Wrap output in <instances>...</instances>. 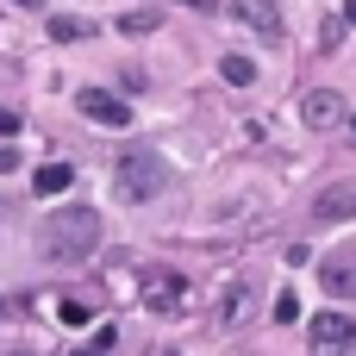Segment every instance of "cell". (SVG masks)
<instances>
[{
	"label": "cell",
	"instance_id": "277c9868",
	"mask_svg": "<svg viewBox=\"0 0 356 356\" xmlns=\"http://www.w3.org/2000/svg\"><path fill=\"white\" fill-rule=\"evenodd\" d=\"M250 313H257V282H225V288H219V307H213L219 332H244Z\"/></svg>",
	"mask_w": 356,
	"mask_h": 356
},
{
	"label": "cell",
	"instance_id": "ffe728a7",
	"mask_svg": "<svg viewBox=\"0 0 356 356\" xmlns=\"http://www.w3.org/2000/svg\"><path fill=\"white\" fill-rule=\"evenodd\" d=\"M6 131H19V119H13V113H0V138H6Z\"/></svg>",
	"mask_w": 356,
	"mask_h": 356
},
{
	"label": "cell",
	"instance_id": "9a60e30c",
	"mask_svg": "<svg viewBox=\"0 0 356 356\" xmlns=\"http://www.w3.org/2000/svg\"><path fill=\"white\" fill-rule=\"evenodd\" d=\"M344 44V19H319V50H338Z\"/></svg>",
	"mask_w": 356,
	"mask_h": 356
},
{
	"label": "cell",
	"instance_id": "52a82bcc",
	"mask_svg": "<svg viewBox=\"0 0 356 356\" xmlns=\"http://www.w3.org/2000/svg\"><path fill=\"white\" fill-rule=\"evenodd\" d=\"M75 106H81L94 125H125V119H131V106H125L113 88H81V94H75Z\"/></svg>",
	"mask_w": 356,
	"mask_h": 356
},
{
	"label": "cell",
	"instance_id": "5bb4252c",
	"mask_svg": "<svg viewBox=\"0 0 356 356\" xmlns=\"http://www.w3.org/2000/svg\"><path fill=\"white\" fill-rule=\"evenodd\" d=\"M219 75H225L232 88H250V81H257V63H250V56H225V63H219Z\"/></svg>",
	"mask_w": 356,
	"mask_h": 356
},
{
	"label": "cell",
	"instance_id": "8fae6325",
	"mask_svg": "<svg viewBox=\"0 0 356 356\" xmlns=\"http://www.w3.org/2000/svg\"><path fill=\"white\" fill-rule=\"evenodd\" d=\"M325 294L356 300V269H350V263H325Z\"/></svg>",
	"mask_w": 356,
	"mask_h": 356
},
{
	"label": "cell",
	"instance_id": "9c48e42d",
	"mask_svg": "<svg viewBox=\"0 0 356 356\" xmlns=\"http://www.w3.org/2000/svg\"><path fill=\"white\" fill-rule=\"evenodd\" d=\"M238 19H244L257 38H269V44L282 38V6H275V0H238Z\"/></svg>",
	"mask_w": 356,
	"mask_h": 356
},
{
	"label": "cell",
	"instance_id": "30bf717a",
	"mask_svg": "<svg viewBox=\"0 0 356 356\" xmlns=\"http://www.w3.org/2000/svg\"><path fill=\"white\" fill-rule=\"evenodd\" d=\"M63 188H75V169H69V163H44V169L31 175V194H44V200L63 194Z\"/></svg>",
	"mask_w": 356,
	"mask_h": 356
},
{
	"label": "cell",
	"instance_id": "8992f818",
	"mask_svg": "<svg viewBox=\"0 0 356 356\" xmlns=\"http://www.w3.org/2000/svg\"><path fill=\"white\" fill-rule=\"evenodd\" d=\"M344 113H350V106H344V94H338V88H313V94L300 100V119H307L313 131H338V125H344Z\"/></svg>",
	"mask_w": 356,
	"mask_h": 356
},
{
	"label": "cell",
	"instance_id": "7a4b0ae2",
	"mask_svg": "<svg viewBox=\"0 0 356 356\" xmlns=\"http://www.w3.org/2000/svg\"><path fill=\"white\" fill-rule=\"evenodd\" d=\"M169 181H175V169H169V156L150 150V144H125L119 163H113V194H119L125 207H150Z\"/></svg>",
	"mask_w": 356,
	"mask_h": 356
},
{
	"label": "cell",
	"instance_id": "e0dca14e",
	"mask_svg": "<svg viewBox=\"0 0 356 356\" xmlns=\"http://www.w3.org/2000/svg\"><path fill=\"white\" fill-rule=\"evenodd\" d=\"M300 319V307H294V294H275V325H294Z\"/></svg>",
	"mask_w": 356,
	"mask_h": 356
},
{
	"label": "cell",
	"instance_id": "6da1fadb",
	"mask_svg": "<svg viewBox=\"0 0 356 356\" xmlns=\"http://www.w3.org/2000/svg\"><path fill=\"white\" fill-rule=\"evenodd\" d=\"M94 250H100V213H94V207H63V213H50V219L38 225V257L56 263V269L88 263Z\"/></svg>",
	"mask_w": 356,
	"mask_h": 356
},
{
	"label": "cell",
	"instance_id": "7c38bea8",
	"mask_svg": "<svg viewBox=\"0 0 356 356\" xmlns=\"http://www.w3.org/2000/svg\"><path fill=\"white\" fill-rule=\"evenodd\" d=\"M156 25H163V13H156V6H138V13H125V19H119V31H125V38H150Z\"/></svg>",
	"mask_w": 356,
	"mask_h": 356
},
{
	"label": "cell",
	"instance_id": "7402d4cb",
	"mask_svg": "<svg viewBox=\"0 0 356 356\" xmlns=\"http://www.w3.org/2000/svg\"><path fill=\"white\" fill-rule=\"evenodd\" d=\"M75 356H106V350H100V344H88V350H75Z\"/></svg>",
	"mask_w": 356,
	"mask_h": 356
},
{
	"label": "cell",
	"instance_id": "44dd1931",
	"mask_svg": "<svg viewBox=\"0 0 356 356\" xmlns=\"http://www.w3.org/2000/svg\"><path fill=\"white\" fill-rule=\"evenodd\" d=\"M6 6H19V13H38V6H44V0H6Z\"/></svg>",
	"mask_w": 356,
	"mask_h": 356
},
{
	"label": "cell",
	"instance_id": "5b68a950",
	"mask_svg": "<svg viewBox=\"0 0 356 356\" xmlns=\"http://www.w3.org/2000/svg\"><path fill=\"white\" fill-rule=\"evenodd\" d=\"M307 338H313V356H344L356 344V319L350 313H319L307 325Z\"/></svg>",
	"mask_w": 356,
	"mask_h": 356
},
{
	"label": "cell",
	"instance_id": "ba28073f",
	"mask_svg": "<svg viewBox=\"0 0 356 356\" xmlns=\"http://www.w3.org/2000/svg\"><path fill=\"white\" fill-rule=\"evenodd\" d=\"M313 219H325V225L356 219V181H332V188H319V194H313Z\"/></svg>",
	"mask_w": 356,
	"mask_h": 356
},
{
	"label": "cell",
	"instance_id": "ac0fdd59",
	"mask_svg": "<svg viewBox=\"0 0 356 356\" xmlns=\"http://www.w3.org/2000/svg\"><path fill=\"white\" fill-rule=\"evenodd\" d=\"M13 169H19V150H13V144H0V175H13Z\"/></svg>",
	"mask_w": 356,
	"mask_h": 356
},
{
	"label": "cell",
	"instance_id": "4fadbf2b",
	"mask_svg": "<svg viewBox=\"0 0 356 356\" xmlns=\"http://www.w3.org/2000/svg\"><path fill=\"white\" fill-rule=\"evenodd\" d=\"M50 38H56V44H81V38H88V19H69V13H56V19H50Z\"/></svg>",
	"mask_w": 356,
	"mask_h": 356
},
{
	"label": "cell",
	"instance_id": "2e32d148",
	"mask_svg": "<svg viewBox=\"0 0 356 356\" xmlns=\"http://www.w3.org/2000/svg\"><path fill=\"white\" fill-rule=\"evenodd\" d=\"M56 319H63V325H88V319H94V313H88V307H81V300H63V307H56Z\"/></svg>",
	"mask_w": 356,
	"mask_h": 356
},
{
	"label": "cell",
	"instance_id": "d6986e66",
	"mask_svg": "<svg viewBox=\"0 0 356 356\" xmlns=\"http://www.w3.org/2000/svg\"><path fill=\"white\" fill-rule=\"evenodd\" d=\"M344 144L356 150V113H344Z\"/></svg>",
	"mask_w": 356,
	"mask_h": 356
},
{
	"label": "cell",
	"instance_id": "3957f363",
	"mask_svg": "<svg viewBox=\"0 0 356 356\" xmlns=\"http://www.w3.org/2000/svg\"><path fill=\"white\" fill-rule=\"evenodd\" d=\"M144 307H150L156 319H175V313L194 307V294H188V282H181L175 269H150V275H144Z\"/></svg>",
	"mask_w": 356,
	"mask_h": 356
}]
</instances>
